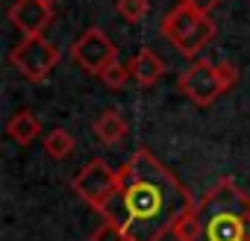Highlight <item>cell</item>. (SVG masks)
<instances>
[{"instance_id": "7c38bea8", "label": "cell", "mask_w": 250, "mask_h": 241, "mask_svg": "<svg viewBox=\"0 0 250 241\" xmlns=\"http://www.w3.org/2000/svg\"><path fill=\"white\" fill-rule=\"evenodd\" d=\"M44 153L50 159H65L74 153V136L65 130V127H53L47 136H44Z\"/></svg>"}, {"instance_id": "9a60e30c", "label": "cell", "mask_w": 250, "mask_h": 241, "mask_svg": "<svg viewBox=\"0 0 250 241\" xmlns=\"http://www.w3.org/2000/svg\"><path fill=\"white\" fill-rule=\"evenodd\" d=\"M91 241H130V238H127V232H124V226H121V223L106 221L100 229H94Z\"/></svg>"}, {"instance_id": "7a4b0ae2", "label": "cell", "mask_w": 250, "mask_h": 241, "mask_svg": "<svg viewBox=\"0 0 250 241\" xmlns=\"http://www.w3.org/2000/svg\"><path fill=\"white\" fill-rule=\"evenodd\" d=\"M177 241H250V197L221 177L177 223Z\"/></svg>"}, {"instance_id": "4fadbf2b", "label": "cell", "mask_w": 250, "mask_h": 241, "mask_svg": "<svg viewBox=\"0 0 250 241\" xmlns=\"http://www.w3.org/2000/svg\"><path fill=\"white\" fill-rule=\"evenodd\" d=\"M130 80H133V77H130V65H124V62H118V59L100 74V82H103L106 88H112V91H121Z\"/></svg>"}, {"instance_id": "2e32d148", "label": "cell", "mask_w": 250, "mask_h": 241, "mask_svg": "<svg viewBox=\"0 0 250 241\" xmlns=\"http://www.w3.org/2000/svg\"><path fill=\"white\" fill-rule=\"evenodd\" d=\"M183 6H188V9H194V12H203V15H209L221 0H180Z\"/></svg>"}, {"instance_id": "30bf717a", "label": "cell", "mask_w": 250, "mask_h": 241, "mask_svg": "<svg viewBox=\"0 0 250 241\" xmlns=\"http://www.w3.org/2000/svg\"><path fill=\"white\" fill-rule=\"evenodd\" d=\"M91 133H94L106 147H112V144H118L124 136H127V118H124L118 109H103V112L97 115V120L91 124Z\"/></svg>"}, {"instance_id": "9c48e42d", "label": "cell", "mask_w": 250, "mask_h": 241, "mask_svg": "<svg viewBox=\"0 0 250 241\" xmlns=\"http://www.w3.org/2000/svg\"><path fill=\"white\" fill-rule=\"evenodd\" d=\"M127 65H130V77H133L136 85H153L165 74V59L150 47H142Z\"/></svg>"}, {"instance_id": "e0dca14e", "label": "cell", "mask_w": 250, "mask_h": 241, "mask_svg": "<svg viewBox=\"0 0 250 241\" xmlns=\"http://www.w3.org/2000/svg\"><path fill=\"white\" fill-rule=\"evenodd\" d=\"M44 3H50V6H53V3H56V0H44Z\"/></svg>"}, {"instance_id": "277c9868", "label": "cell", "mask_w": 250, "mask_h": 241, "mask_svg": "<svg viewBox=\"0 0 250 241\" xmlns=\"http://www.w3.org/2000/svg\"><path fill=\"white\" fill-rule=\"evenodd\" d=\"M238 80V68L229 62H194L188 71L180 74V91L194 103V106H209L218 100L227 88H232Z\"/></svg>"}, {"instance_id": "5b68a950", "label": "cell", "mask_w": 250, "mask_h": 241, "mask_svg": "<svg viewBox=\"0 0 250 241\" xmlns=\"http://www.w3.org/2000/svg\"><path fill=\"white\" fill-rule=\"evenodd\" d=\"M9 59L30 82H44L59 65V47L47 36H24V41L12 47Z\"/></svg>"}, {"instance_id": "ba28073f", "label": "cell", "mask_w": 250, "mask_h": 241, "mask_svg": "<svg viewBox=\"0 0 250 241\" xmlns=\"http://www.w3.org/2000/svg\"><path fill=\"white\" fill-rule=\"evenodd\" d=\"M50 18H53V6L44 0H15L9 6V21L24 36H42Z\"/></svg>"}, {"instance_id": "5bb4252c", "label": "cell", "mask_w": 250, "mask_h": 241, "mask_svg": "<svg viewBox=\"0 0 250 241\" xmlns=\"http://www.w3.org/2000/svg\"><path fill=\"white\" fill-rule=\"evenodd\" d=\"M115 6H118L121 18H124V21H130V24H139V21L147 15V9H150L147 0H118Z\"/></svg>"}, {"instance_id": "8992f818", "label": "cell", "mask_w": 250, "mask_h": 241, "mask_svg": "<svg viewBox=\"0 0 250 241\" xmlns=\"http://www.w3.org/2000/svg\"><path fill=\"white\" fill-rule=\"evenodd\" d=\"M118 185H121L118 171H112L103 159L85 162V165L77 171L74 182H71V188H74L91 209H97V212H103V206L112 200V194L118 191Z\"/></svg>"}, {"instance_id": "52a82bcc", "label": "cell", "mask_w": 250, "mask_h": 241, "mask_svg": "<svg viewBox=\"0 0 250 241\" xmlns=\"http://www.w3.org/2000/svg\"><path fill=\"white\" fill-rule=\"evenodd\" d=\"M71 56H74V62H77L83 71H88V74L100 77V74H103V71L118 59V50H115L112 39H109L103 30L91 27V30H85V33L74 41Z\"/></svg>"}, {"instance_id": "6da1fadb", "label": "cell", "mask_w": 250, "mask_h": 241, "mask_svg": "<svg viewBox=\"0 0 250 241\" xmlns=\"http://www.w3.org/2000/svg\"><path fill=\"white\" fill-rule=\"evenodd\" d=\"M118 177L121 185L100 215L121 223L130 241H162L194 209L191 191L147 147L124 162Z\"/></svg>"}, {"instance_id": "8fae6325", "label": "cell", "mask_w": 250, "mask_h": 241, "mask_svg": "<svg viewBox=\"0 0 250 241\" xmlns=\"http://www.w3.org/2000/svg\"><path fill=\"white\" fill-rule=\"evenodd\" d=\"M39 133H42V120H39L30 109H21V112H15V115L6 120V136H9L12 141H18V144L36 141Z\"/></svg>"}, {"instance_id": "3957f363", "label": "cell", "mask_w": 250, "mask_h": 241, "mask_svg": "<svg viewBox=\"0 0 250 241\" xmlns=\"http://www.w3.org/2000/svg\"><path fill=\"white\" fill-rule=\"evenodd\" d=\"M159 30L183 56H197L215 39V21L203 12H194V9L183 6V3H177L174 9L165 12Z\"/></svg>"}]
</instances>
